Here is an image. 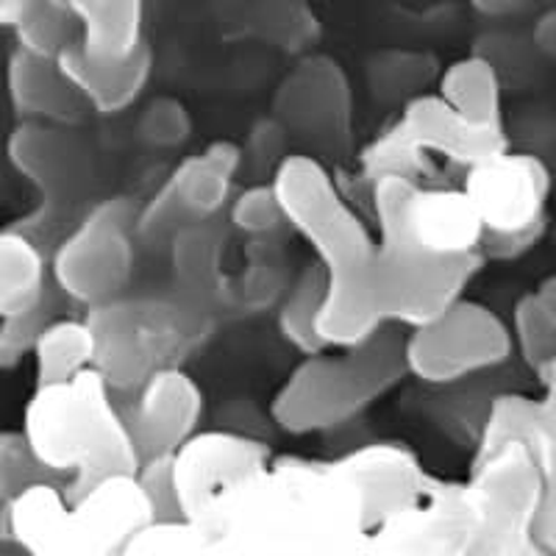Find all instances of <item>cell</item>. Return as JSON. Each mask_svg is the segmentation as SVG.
I'll return each mask as SVG.
<instances>
[{"instance_id":"22","label":"cell","mask_w":556,"mask_h":556,"mask_svg":"<svg viewBox=\"0 0 556 556\" xmlns=\"http://www.w3.org/2000/svg\"><path fill=\"white\" fill-rule=\"evenodd\" d=\"M51 287V253L17 223L0 228V317L31 309Z\"/></svg>"},{"instance_id":"33","label":"cell","mask_w":556,"mask_h":556,"mask_svg":"<svg viewBox=\"0 0 556 556\" xmlns=\"http://www.w3.org/2000/svg\"><path fill=\"white\" fill-rule=\"evenodd\" d=\"M42 481L64 484L53 470L39 462L23 429L0 431V501H14L23 490L42 484Z\"/></svg>"},{"instance_id":"14","label":"cell","mask_w":556,"mask_h":556,"mask_svg":"<svg viewBox=\"0 0 556 556\" xmlns=\"http://www.w3.org/2000/svg\"><path fill=\"white\" fill-rule=\"evenodd\" d=\"M240 162L235 142H212L206 151L181 159L156 195L139 208L137 237L153 240L187 223L215 220L231 201Z\"/></svg>"},{"instance_id":"37","label":"cell","mask_w":556,"mask_h":556,"mask_svg":"<svg viewBox=\"0 0 556 556\" xmlns=\"http://www.w3.org/2000/svg\"><path fill=\"white\" fill-rule=\"evenodd\" d=\"M137 479L142 481L146 493L151 495L153 509L159 520H181L178 509L176 484H173V454L170 456H153L139 465Z\"/></svg>"},{"instance_id":"35","label":"cell","mask_w":556,"mask_h":556,"mask_svg":"<svg viewBox=\"0 0 556 556\" xmlns=\"http://www.w3.org/2000/svg\"><path fill=\"white\" fill-rule=\"evenodd\" d=\"M190 131V112L176 98H156L142 109L137 121V137L151 148L181 146V142H187Z\"/></svg>"},{"instance_id":"11","label":"cell","mask_w":556,"mask_h":556,"mask_svg":"<svg viewBox=\"0 0 556 556\" xmlns=\"http://www.w3.org/2000/svg\"><path fill=\"white\" fill-rule=\"evenodd\" d=\"M513 329L481 301L459 298L437 320L406 331V370L426 384H456L513 354Z\"/></svg>"},{"instance_id":"27","label":"cell","mask_w":556,"mask_h":556,"mask_svg":"<svg viewBox=\"0 0 556 556\" xmlns=\"http://www.w3.org/2000/svg\"><path fill=\"white\" fill-rule=\"evenodd\" d=\"M323 301H326V273L317 262L298 273L278 301V331L304 356L329 351L317 331Z\"/></svg>"},{"instance_id":"32","label":"cell","mask_w":556,"mask_h":556,"mask_svg":"<svg viewBox=\"0 0 556 556\" xmlns=\"http://www.w3.org/2000/svg\"><path fill=\"white\" fill-rule=\"evenodd\" d=\"M62 292L51 287V292L31 309L12 317H0V370H14L34 354L39 334L48 329V323L59 317Z\"/></svg>"},{"instance_id":"24","label":"cell","mask_w":556,"mask_h":556,"mask_svg":"<svg viewBox=\"0 0 556 556\" xmlns=\"http://www.w3.org/2000/svg\"><path fill=\"white\" fill-rule=\"evenodd\" d=\"M70 501L64 484L42 481L12 501V540L26 556H56Z\"/></svg>"},{"instance_id":"38","label":"cell","mask_w":556,"mask_h":556,"mask_svg":"<svg viewBox=\"0 0 556 556\" xmlns=\"http://www.w3.org/2000/svg\"><path fill=\"white\" fill-rule=\"evenodd\" d=\"M529 0H470V7L484 17H506L526 7Z\"/></svg>"},{"instance_id":"10","label":"cell","mask_w":556,"mask_h":556,"mask_svg":"<svg viewBox=\"0 0 556 556\" xmlns=\"http://www.w3.org/2000/svg\"><path fill=\"white\" fill-rule=\"evenodd\" d=\"M462 190L484 228V256H515L543 226L551 176L543 159L504 148L470 165Z\"/></svg>"},{"instance_id":"1","label":"cell","mask_w":556,"mask_h":556,"mask_svg":"<svg viewBox=\"0 0 556 556\" xmlns=\"http://www.w3.org/2000/svg\"><path fill=\"white\" fill-rule=\"evenodd\" d=\"M543 476L520 443L473 456L470 479H434L429 495L374 529L376 556H529Z\"/></svg>"},{"instance_id":"23","label":"cell","mask_w":556,"mask_h":556,"mask_svg":"<svg viewBox=\"0 0 556 556\" xmlns=\"http://www.w3.org/2000/svg\"><path fill=\"white\" fill-rule=\"evenodd\" d=\"M170 262L178 292L198 304L206 306L228 290L223 276V231L212 220L176 228L170 240Z\"/></svg>"},{"instance_id":"30","label":"cell","mask_w":556,"mask_h":556,"mask_svg":"<svg viewBox=\"0 0 556 556\" xmlns=\"http://www.w3.org/2000/svg\"><path fill=\"white\" fill-rule=\"evenodd\" d=\"M123 556H228L220 540L190 520H156Z\"/></svg>"},{"instance_id":"36","label":"cell","mask_w":556,"mask_h":556,"mask_svg":"<svg viewBox=\"0 0 556 556\" xmlns=\"http://www.w3.org/2000/svg\"><path fill=\"white\" fill-rule=\"evenodd\" d=\"M290 287L285 265L278 262V256L267 253V256H256L251 265L245 267L242 278L237 281V292L240 301L248 309H267V306L278 304L281 295Z\"/></svg>"},{"instance_id":"5","label":"cell","mask_w":556,"mask_h":556,"mask_svg":"<svg viewBox=\"0 0 556 556\" xmlns=\"http://www.w3.org/2000/svg\"><path fill=\"white\" fill-rule=\"evenodd\" d=\"M84 320L96 340L92 370L114 395H131L159 370L184 365L212 326L206 306L181 292L121 295L89 306Z\"/></svg>"},{"instance_id":"2","label":"cell","mask_w":556,"mask_h":556,"mask_svg":"<svg viewBox=\"0 0 556 556\" xmlns=\"http://www.w3.org/2000/svg\"><path fill=\"white\" fill-rule=\"evenodd\" d=\"M285 217L326 273L317 331L329 348H351L387 329L384 256L334 176L309 153H287L273 173Z\"/></svg>"},{"instance_id":"12","label":"cell","mask_w":556,"mask_h":556,"mask_svg":"<svg viewBox=\"0 0 556 556\" xmlns=\"http://www.w3.org/2000/svg\"><path fill=\"white\" fill-rule=\"evenodd\" d=\"M270 465V448L251 431L212 429L192 434L173 454V484L181 520H203L228 493Z\"/></svg>"},{"instance_id":"42","label":"cell","mask_w":556,"mask_h":556,"mask_svg":"<svg viewBox=\"0 0 556 556\" xmlns=\"http://www.w3.org/2000/svg\"><path fill=\"white\" fill-rule=\"evenodd\" d=\"M529 556H554V554H551V551H545L543 545L538 543V545H534V548H531V554H529Z\"/></svg>"},{"instance_id":"41","label":"cell","mask_w":556,"mask_h":556,"mask_svg":"<svg viewBox=\"0 0 556 556\" xmlns=\"http://www.w3.org/2000/svg\"><path fill=\"white\" fill-rule=\"evenodd\" d=\"M0 556H26V554H23L17 545H3V548H0Z\"/></svg>"},{"instance_id":"34","label":"cell","mask_w":556,"mask_h":556,"mask_svg":"<svg viewBox=\"0 0 556 556\" xmlns=\"http://www.w3.org/2000/svg\"><path fill=\"white\" fill-rule=\"evenodd\" d=\"M228 220H231L237 231L253 237V240L270 237L281 223H287L285 208H281L273 181L253 184V187L242 190L231 201V206H228Z\"/></svg>"},{"instance_id":"4","label":"cell","mask_w":556,"mask_h":556,"mask_svg":"<svg viewBox=\"0 0 556 556\" xmlns=\"http://www.w3.org/2000/svg\"><path fill=\"white\" fill-rule=\"evenodd\" d=\"M404 345L406 329L387 326L340 354L306 356L278 387L270 420L287 434L331 431L354 420L409 376Z\"/></svg>"},{"instance_id":"6","label":"cell","mask_w":556,"mask_h":556,"mask_svg":"<svg viewBox=\"0 0 556 556\" xmlns=\"http://www.w3.org/2000/svg\"><path fill=\"white\" fill-rule=\"evenodd\" d=\"M9 165L37 192V203L17 226L45 251L59 242V231L87 212L84 203L96 187V156L76 126L20 121L7 139Z\"/></svg>"},{"instance_id":"26","label":"cell","mask_w":556,"mask_h":556,"mask_svg":"<svg viewBox=\"0 0 556 556\" xmlns=\"http://www.w3.org/2000/svg\"><path fill=\"white\" fill-rule=\"evenodd\" d=\"M31 359L37 387L76 379L78 374L89 370L96 359V340H92L89 323L59 315L39 334Z\"/></svg>"},{"instance_id":"3","label":"cell","mask_w":556,"mask_h":556,"mask_svg":"<svg viewBox=\"0 0 556 556\" xmlns=\"http://www.w3.org/2000/svg\"><path fill=\"white\" fill-rule=\"evenodd\" d=\"M23 434L45 468L64 481L67 501L109 476L139 470V451L114 390L92 367L62 384L37 387L23 412Z\"/></svg>"},{"instance_id":"16","label":"cell","mask_w":556,"mask_h":556,"mask_svg":"<svg viewBox=\"0 0 556 556\" xmlns=\"http://www.w3.org/2000/svg\"><path fill=\"white\" fill-rule=\"evenodd\" d=\"M351 103L345 70L320 53L301 59L276 92L278 121L329 151H342L351 142Z\"/></svg>"},{"instance_id":"17","label":"cell","mask_w":556,"mask_h":556,"mask_svg":"<svg viewBox=\"0 0 556 556\" xmlns=\"http://www.w3.org/2000/svg\"><path fill=\"white\" fill-rule=\"evenodd\" d=\"M201 415L203 392L181 365L153 374L131 392V401L123 409L139 451V465L153 456L176 454L192 434H198Z\"/></svg>"},{"instance_id":"8","label":"cell","mask_w":556,"mask_h":556,"mask_svg":"<svg viewBox=\"0 0 556 556\" xmlns=\"http://www.w3.org/2000/svg\"><path fill=\"white\" fill-rule=\"evenodd\" d=\"M137 215L128 198L89 206L51 248V281L67 301L98 306L126 295L137 267Z\"/></svg>"},{"instance_id":"39","label":"cell","mask_w":556,"mask_h":556,"mask_svg":"<svg viewBox=\"0 0 556 556\" xmlns=\"http://www.w3.org/2000/svg\"><path fill=\"white\" fill-rule=\"evenodd\" d=\"M26 7L28 0H0V26L12 28Z\"/></svg>"},{"instance_id":"13","label":"cell","mask_w":556,"mask_h":556,"mask_svg":"<svg viewBox=\"0 0 556 556\" xmlns=\"http://www.w3.org/2000/svg\"><path fill=\"white\" fill-rule=\"evenodd\" d=\"M545 399L498 395L484 415L476 454L495 451L504 443H520L543 476V506L538 518V543L556 556V356L540 370Z\"/></svg>"},{"instance_id":"29","label":"cell","mask_w":556,"mask_h":556,"mask_svg":"<svg viewBox=\"0 0 556 556\" xmlns=\"http://www.w3.org/2000/svg\"><path fill=\"white\" fill-rule=\"evenodd\" d=\"M248 28L262 42L281 51H306L320 34V23L304 0H260L248 12Z\"/></svg>"},{"instance_id":"21","label":"cell","mask_w":556,"mask_h":556,"mask_svg":"<svg viewBox=\"0 0 556 556\" xmlns=\"http://www.w3.org/2000/svg\"><path fill=\"white\" fill-rule=\"evenodd\" d=\"M78 45L96 59H128L146 48V0H67Z\"/></svg>"},{"instance_id":"18","label":"cell","mask_w":556,"mask_h":556,"mask_svg":"<svg viewBox=\"0 0 556 556\" xmlns=\"http://www.w3.org/2000/svg\"><path fill=\"white\" fill-rule=\"evenodd\" d=\"M334 468L359 490L370 531L429 495L431 479L409 448L399 443H370L337 456Z\"/></svg>"},{"instance_id":"9","label":"cell","mask_w":556,"mask_h":556,"mask_svg":"<svg viewBox=\"0 0 556 556\" xmlns=\"http://www.w3.org/2000/svg\"><path fill=\"white\" fill-rule=\"evenodd\" d=\"M504 128H481L456 114L443 98L415 96L384 134L359 156V173L374 184L384 176L415 178L426 167V156H445L462 167L504 151Z\"/></svg>"},{"instance_id":"31","label":"cell","mask_w":556,"mask_h":556,"mask_svg":"<svg viewBox=\"0 0 556 556\" xmlns=\"http://www.w3.org/2000/svg\"><path fill=\"white\" fill-rule=\"evenodd\" d=\"M513 340L538 374L556 356V309L540 290L523 295L515 306Z\"/></svg>"},{"instance_id":"40","label":"cell","mask_w":556,"mask_h":556,"mask_svg":"<svg viewBox=\"0 0 556 556\" xmlns=\"http://www.w3.org/2000/svg\"><path fill=\"white\" fill-rule=\"evenodd\" d=\"M14 545L12 540V501H0V548Z\"/></svg>"},{"instance_id":"28","label":"cell","mask_w":556,"mask_h":556,"mask_svg":"<svg viewBox=\"0 0 556 556\" xmlns=\"http://www.w3.org/2000/svg\"><path fill=\"white\" fill-rule=\"evenodd\" d=\"M20 51L42 59H59L64 48L78 42L76 14L67 0H28V7L12 26Z\"/></svg>"},{"instance_id":"19","label":"cell","mask_w":556,"mask_h":556,"mask_svg":"<svg viewBox=\"0 0 556 556\" xmlns=\"http://www.w3.org/2000/svg\"><path fill=\"white\" fill-rule=\"evenodd\" d=\"M56 62L89 109H96L98 114H117L126 112L146 92L153 53L146 45L128 59H96L73 42L59 53Z\"/></svg>"},{"instance_id":"15","label":"cell","mask_w":556,"mask_h":556,"mask_svg":"<svg viewBox=\"0 0 556 556\" xmlns=\"http://www.w3.org/2000/svg\"><path fill=\"white\" fill-rule=\"evenodd\" d=\"M151 495L137 473H117L70 501L56 556H123L156 523Z\"/></svg>"},{"instance_id":"20","label":"cell","mask_w":556,"mask_h":556,"mask_svg":"<svg viewBox=\"0 0 556 556\" xmlns=\"http://www.w3.org/2000/svg\"><path fill=\"white\" fill-rule=\"evenodd\" d=\"M7 92L20 121L76 126L87 112L78 89L67 81L56 59L14 48L7 64Z\"/></svg>"},{"instance_id":"7","label":"cell","mask_w":556,"mask_h":556,"mask_svg":"<svg viewBox=\"0 0 556 556\" xmlns=\"http://www.w3.org/2000/svg\"><path fill=\"white\" fill-rule=\"evenodd\" d=\"M379 240L401 256L459 262L484 256V228L465 190H426L415 178L384 176L370 184Z\"/></svg>"},{"instance_id":"25","label":"cell","mask_w":556,"mask_h":556,"mask_svg":"<svg viewBox=\"0 0 556 556\" xmlns=\"http://www.w3.org/2000/svg\"><path fill=\"white\" fill-rule=\"evenodd\" d=\"M437 96L456 114L481 128H501L498 70L484 56L456 59L443 70Z\"/></svg>"}]
</instances>
